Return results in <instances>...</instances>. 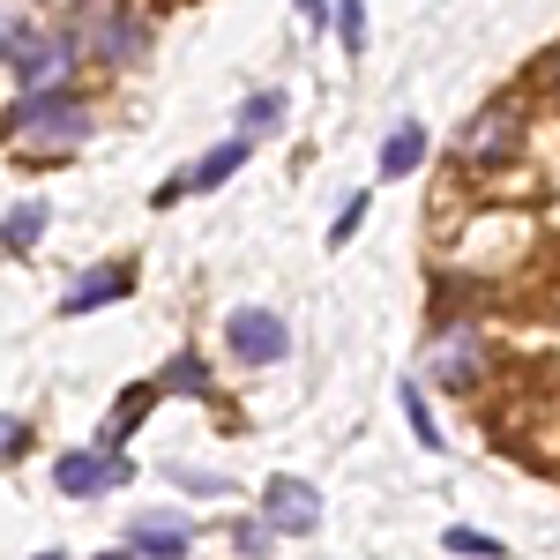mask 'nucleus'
<instances>
[{
    "label": "nucleus",
    "mask_w": 560,
    "mask_h": 560,
    "mask_svg": "<svg viewBox=\"0 0 560 560\" xmlns=\"http://www.w3.org/2000/svg\"><path fill=\"white\" fill-rule=\"evenodd\" d=\"M8 135L31 150V158H68V150H83L90 142V113L83 97H15V120H8Z\"/></svg>",
    "instance_id": "nucleus-1"
},
{
    "label": "nucleus",
    "mask_w": 560,
    "mask_h": 560,
    "mask_svg": "<svg viewBox=\"0 0 560 560\" xmlns=\"http://www.w3.org/2000/svg\"><path fill=\"white\" fill-rule=\"evenodd\" d=\"M75 45L68 38H52V31H23V45H15V83H23V97H60L68 90V75H75Z\"/></svg>",
    "instance_id": "nucleus-2"
},
{
    "label": "nucleus",
    "mask_w": 560,
    "mask_h": 560,
    "mask_svg": "<svg viewBox=\"0 0 560 560\" xmlns=\"http://www.w3.org/2000/svg\"><path fill=\"white\" fill-rule=\"evenodd\" d=\"M68 45H75V52H97V60H113V68H135L150 38L135 31L128 15H113V8H83V15L68 23Z\"/></svg>",
    "instance_id": "nucleus-3"
},
{
    "label": "nucleus",
    "mask_w": 560,
    "mask_h": 560,
    "mask_svg": "<svg viewBox=\"0 0 560 560\" xmlns=\"http://www.w3.org/2000/svg\"><path fill=\"white\" fill-rule=\"evenodd\" d=\"M516 142H523V105H486L471 128H464V142H456V158L471 165V173H486V165H501V158H516Z\"/></svg>",
    "instance_id": "nucleus-4"
},
{
    "label": "nucleus",
    "mask_w": 560,
    "mask_h": 560,
    "mask_svg": "<svg viewBox=\"0 0 560 560\" xmlns=\"http://www.w3.org/2000/svg\"><path fill=\"white\" fill-rule=\"evenodd\" d=\"M224 345H232V359H247V366H277V359L292 351V329H284V314H269V306H232Z\"/></svg>",
    "instance_id": "nucleus-5"
},
{
    "label": "nucleus",
    "mask_w": 560,
    "mask_h": 560,
    "mask_svg": "<svg viewBox=\"0 0 560 560\" xmlns=\"http://www.w3.org/2000/svg\"><path fill=\"white\" fill-rule=\"evenodd\" d=\"M261 523L284 530V538H306V530H322V493L306 478H269L261 486Z\"/></svg>",
    "instance_id": "nucleus-6"
},
{
    "label": "nucleus",
    "mask_w": 560,
    "mask_h": 560,
    "mask_svg": "<svg viewBox=\"0 0 560 560\" xmlns=\"http://www.w3.org/2000/svg\"><path fill=\"white\" fill-rule=\"evenodd\" d=\"M427 374L441 388H478V374H486V337H478V329H464V322H456V329H441V337H433Z\"/></svg>",
    "instance_id": "nucleus-7"
},
{
    "label": "nucleus",
    "mask_w": 560,
    "mask_h": 560,
    "mask_svg": "<svg viewBox=\"0 0 560 560\" xmlns=\"http://www.w3.org/2000/svg\"><path fill=\"white\" fill-rule=\"evenodd\" d=\"M128 471H135V464H128V456H113V448H105V456H97V448H68V456L52 464V486H60L68 501H90V493L120 486Z\"/></svg>",
    "instance_id": "nucleus-8"
},
{
    "label": "nucleus",
    "mask_w": 560,
    "mask_h": 560,
    "mask_svg": "<svg viewBox=\"0 0 560 560\" xmlns=\"http://www.w3.org/2000/svg\"><path fill=\"white\" fill-rule=\"evenodd\" d=\"M135 292V269L128 261H97V269H83L68 292H60V314H90V306H113Z\"/></svg>",
    "instance_id": "nucleus-9"
},
{
    "label": "nucleus",
    "mask_w": 560,
    "mask_h": 560,
    "mask_svg": "<svg viewBox=\"0 0 560 560\" xmlns=\"http://www.w3.org/2000/svg\"><path fill=\"white\" fill-rule=\"evenodd\" d=\"M128 553H135V560H179V553H187V523H179L173 509L142 516V523L128 530Z\"/></svg>",
    "instance_id": "nucleus-10"
},
{
    "label": "nucleus",
    "mask_w": 560,
    "mask_h": 560,
    "mask_svg": "<svg viewBox=\"0 0 560 560\" xmlns=\"http://www.w3.org/2000/svg\"><path fill=\"white\" fill-rule=\"evenodd\" d=\"M419 158H427V128H419V120H396L388 142H382V179H411Z\"/></svg>",
    "instance_id": "nucleus-11"
},
{
    "label": "nucleus",
    "mask_w": 560,
    "mask_h": 560,
    "mask_svg": "<svg viewBox=\"0 0 560 560\" xmlns=\"http://www.w3.org/2000/svg\"><path fill=\"white\" fill-rule=\"evenodd\" d=\"M240 158H247V142H217L202 165H187V173H179V195H187V187H195V195H202V187H224V179L240 173Z\"/></svg>",
    "instance_id": "nucleus-12"
},
{
    "label": "nucleus",
    "mask_w": 560,
    "mask_h": 560,
    "mask_svg": "<svg viewBox=\"0 0 560 560\" xmlns=\"http://www.w3.org/2000/svg\"><path fill=\"white\" fill-rule=\"evenodd\" d=\"M45 202H15V210H8V224H0V247H8V255H31V247H38L45 240Z\"/></svg>",
    "instance_id": "nucleus-13"
},
{
    "label": "nucleus",
    "mask_w": 560,
    "mask_h": 560,
    "mask_svg": "<svg viewBox=\"0 0 560 560\" xmlns=\"http://www.w3.org/2000/svg\"><path fill=\"white\" fill-rule=\"evenodd\" d=\"M158 396H210V366H202L195 351H179L173 366L158 374Z\"/></svg>",
    "instance_id": "nucleus-14"
},
{
    "label": "nucleus",
    "mask_w": 560,
    "mask_h": 560,
    "mask_svg": "<svg viewBox=\"0 0 560 560\" xmlns=\"http://www.w3.org/2000/svg\"><path fill=\"white\" fill-rule=\"evenodd\" d=\"M240 128H247V135H277V128H284V97H277V90H261V97H247Z\"/></svg>",
    "instance_id": "nucleus-15"
},
{
    "label": "nucleus",
    "mask_w": 560,
    "mask_h": 560,
    "mask_svg": "<svg viewBox=\"0 0 560 560\" xmlns=\"http://www.w3.org/2000/svg\"><path fill=\"white\" fill-rule=\"evenodd\" d=\"M404 419H411V433H419V448H441V427H433V411H427L419 388H404Z\"/></svg>",
    "instance_id": "nucleus-16"
},
{
    "label": "nucleus",
    "mask_w": 560,
    "mask_h": 560,
    "mask_svg": "<svg viewBox=\"0 0 560 560\" xmlns=\"http://www.w3.org/2000/svg\"><path fill=\"white\" fill-rule=\"evenodd\" d=\"M337 38H345V52H366V0L337 8Z\"/></svg>",
    "instance_id": "nucleus-17"
},
{
    "label": "nucleus",
    "mask_w": 560,
    "mask_h": 560,
    "mask_svg": "<svg viewBox=\"0 0 560 560\" xmlns=\"http://www.w3.org/2000/svg\"><path fill=\"white\" fill-rule=\"evenodd\" d=\"M448 553H471V560H501V538H478V530H441Z\"/></svg>",
    "instance_id": "nucleus-18"
},
{
    "label": "nucleus",
    "mask_w": 560,
    "mask_h": 560,
    "mask_svg": "<svg viewBox=\"0 0 560 560\" xmlns=\"http://www.w3.org/2000/svg\"><path fill=\"white\" fill-rule=\"evenodd\" d=\"M23 31H31V23H23L15 8H0V60H15V45H23Z\"/></svg>",
    "instance_id": "nucleus-19"
},
{
    "label": "nucleus",
    "mask_w": 560,
    "mask_h": 560,
    "mask_svg": "<svg viewBox=\"0 0 560 560\" xmlns=\"http://www.w3.org/2000/svg\"><path fill=\"white\" fill-rule=\"evenodd\" d=\"M240 553H247V560H269V523H261V530H255V523H240Z\"/></svg>",
    "instance_id": "nucleus-20"
},
{
    "label": "nucleus",
    "mask_w": 560,
    "mask_h": 560,
    "mask_svg": "<svg viewBox=\"0 0 560 560\" xmlns=\"http://www.w3.org/2000/svg\"><path fill=\"white\" fill-rule=\"evenodd\" d=\"M359 217H366V202H345V217H337V224H329V247H345L351 232H359Z\"/></svg>",
    "instance_id": "nucleus-21"
},
{
    "label": "nucleus",
    "mask_w": 560,
    "mask_h": 560,
    "mask_svg": "<svg viewBox=\"0 0 560 560\" xmlns=\"http://www.w3.org/2000/svg\"><path fill=\"white\" fill-rule=\"evenodd\" d=\"M23 441H31V427H23V419H0V456H15Z\"/></svg>",
    "instance_id": "nucleus-22"
},
{
    "label": "nucleus",
    "mask_w": 560,
    "mask_h": 560,
    "mask_svg": "<svg viewBox=\"0 0 560 560\" xmlns=\"http://www.w3.org/2000/svg\"><path fill=\"white\" fill-rule=\"evenodd\" d=\"M187 493H224V478H202V471H173Z\"/></svg>",
    "instance_id": "nucleus-23"
},
{
    "label": "nucleus",
    "mask_w": 560,
    "mask_h": 560,
    "mask_svg": "<svg viewBox=\"0 0 560 560\" xmlns=\"http://www.w3.org/2000/svg\"><path fill=\"white\" fill-rule=\"evenodd\" d=\"M300 15L306 23H329V0H300Z\"/></svg>",
    "instance_id": "nucleus-24"
},
{
    "label": "nucleus",
    "mask_w": 560,
    "mask_h": 560,
    "mask_svg": "<svg viewBox=\"0 0 560 560\" xmlns=\"http://www.w3.org/2000/svg\"><path fill=\"white\" fill-rule=\"evenodd\" d=\"M52 8H75V15H83V8H105V0H52Z\"/></svg>",
    "instance_id": "nucleus-25"
},
{
    "label": "nucleus",
    "mask_w": 560,
    "mask_h": 560,
    "mask_svg": "<svg viewBox=\"0 0 560 560\" xmlns=\"http://www.w3.org/2000/svg\"><path fill=\"white\" fill-rule=\"evenodd\" d=\"M97 560H135V553H97Z\"/></svg>",
    "instance_id": "nucleus-26"
},
{
    "label": "nucleus",
    "mask_w": 560,
    "mask_h": 560,
    "mask_svg": "<svg viewBox=\"0 0 560 560\" xmlns=\"http://www.w3.org/2000/svg\"><path fill=\"white\" fill-rule=\"evenodd\" d=\"M553 83H560V60H553Z\"/></svg>",
    "instance_id": "nucleus-27"
},
{
    "label": "nucleus",
    "mask_w": 560,
    "mask_h": 560,
    "mask_svg": "<svg viewBox=\"0 0 560 560\" xmlns=\"http://www.w3.org/2000/svg\"><path fill=\"white\" fill-rule=\"evenodd\" d=\"M38 560H60V553H38Z\"/></svg>",
    "instance_id": "nucleus-28"
}]
</instances>
